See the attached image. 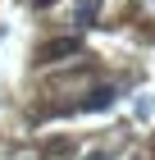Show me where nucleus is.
<instances>
[{"mask_svg":"<svg viewBox=\"0 0 155 160\" xmlns=\"http://www.w3.org/2000/svg\"><path fill=\"white\" fill-rule=\"evenodd\" d=\"M109 105H114V87H96V92L78 105V110H109Z\"/></svg>","mask_w":155,"mask_h":160,"instance_id":"2","label":"nucleus"},{"mask_svg":"<svg viewBox=\"0 0 155 160\" xmlns=\"http://www.w3.org/2000/svg\"><path fill=\"white\" fill-rule=\"evenodd\" d=\"M96 14H100V0H82V5H78V23L91 28V23H96Z\"/></svg>","mask_w":155,"mask_h":160,"instance_id":"3","label":"nucleus"},{"mask_svg":"<svg viewBox=\"0 0 155 160\" xmlns=\"http://www.w3.org/2000/svg\"><path fill=\"white\" fill-rule=\"evenodd\" d=\"M78 50H82L78 37H55V41H46V46L36 50V64H55V60H64V55H78Z\"/></svg>","mask_w":155,"mask_h":160,"instance_id":"1","label":"nucleus"}]
</instances>
